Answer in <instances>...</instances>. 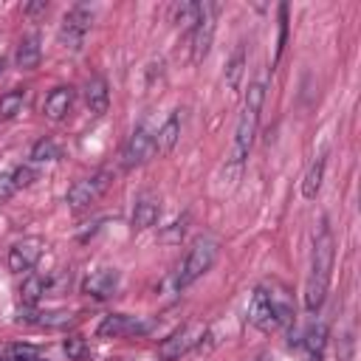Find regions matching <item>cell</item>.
I'll return each instance as SVG.
<instances>
[{
    "mask_svg": "<svg viewBox=\"0 0 361 361\" xmlns=\"http://www.w3.org/2000/svg\"><path fill=\"white\" fill-rule=\"evenodd\" d=\"M0 71H3V59H0Z\"/></svg>",
    "mask_w": 361,
    "mask_h": 361,
    "instance_id": "1f68e13d",
    "label": "cell"
},
{
    "mask_svg": "<svg viewBox=\"0 0 361 361\" xmlns=\"http://www.w3.org/2000/svg\"><path fill=\"white\" fill-rule=\"evenodd\" d=\"M118 282H121V274L116 268H96L82 279V293L104 302L118 290Z\"/></svg>",
    "mask_w": 361,
    "mask_h": 361,
    "instance_id": "7c38bea8",
    "label": "cell"
},
{
    "mask_svg": "<svg viewBox=\"0 0 361 361\" xmlns=\"http://www.w3.org/2000/svg\"><path fill=\"white\" fill-rule=\"evenodd\" d=\"M285 37H288V6H279V39H276V56L285 48Z\"/></svg>",
    "mask_w": 361,
    "mask_h": 361,
    "instance_id": "4316f807",
    "label": "cell"
},
{
    "mask_svg": "<svg viewBox=\"0 0 361 361\" xmlns=\"http://www.w3.org/2000/svg\"><path fill=\"white\" fill-rule=\"evenodd\" d=\"M152 330V322L141 319V316H127V313H110L102 319L99 324V336L102 338H127V336H147Z\"/></svg>",
    "mask_w": 361,
    "mask_h": 361,
    "instance_id": "52a82bcc",
    "label": "cell"
},
{
    "mask_svg": "<svg viewBox=\"0 0 361 361\" xmlns=\"http://www.w3.org/2000/svg\"><path fill=\"white\" fill-rule=\"evenodd\" d=\"M324 166H327V155H324V152L316 155V158L307 164V169H305V175H302V197H305V200H313V197L319 195L322 180H324Z\"/></svg>",
    "mask_w": 361,
    "mask_h": 361,
    "instance_id": "ac0fdd59",
    "label": "cell"
},
{
    "mask_svg": "<svg viewBox=\"0 0 361 361\" xmlns=\"http://www.w3.org/2000/svg\"><path fill=\"white\" fill-rule=\"evenodd\" d=\"M45 8H48V3H31V6H25L28 14H37V11H45Z\"/></svg>",
    "mask_w": 361,
    "mask_h": 361,
    "instance_id": "4dcf8cb0",
    "label": "cell"
},
{
    "mask_svg": "<svg viewBox=\"0 0 361 361\" xmlns=\"http://www.w3.org/2000/svg\"><path fill=\"white\" fill-rule=\"evenodd\" d=\"M90 25H93V11L87 8V6H73L65 17H62V28H59V42L65 45V48H71V51H79L82 48V42H85V37H87V31H90Z\"/></svg>",
    "mask_w": 361,
    "mask_h": 361,
    "instance_id": "5b68a950",
    "label": "cell"
},
{
    "mask_svg": "<svg viewBox=\"0 0 361 361\" xmlns=\"http://www.w3.org/2000/svg\"><path fill=\"white\" fill-rule=\"evenodd\" d=\"M248 324H254L257 330L262 333H271V330H279V319H276V310H274V302L265 290V285H257L254 293H251V302H248Z\"/></svg>",
    "mask_w": 361,
    "mask_h": 361,
    "instance_id": "30bf717a",
    "label": "cell"
},
{
    "mask_svg": "<svg viewBox=\"0 0 361 361\" xmlns=\"http://www.w3.org/2000/svg\"><path fill=\"white\" fill-rule=\"evenodd\" d=\"M217 254H220V243H217L214 237H206V234L197 237V240L189 245V251H186L180 268L175 271V290H183V288H189L192 282H197V279L214 265Z\"/></svg>",
    "mask_w": 361,
    "mask_h": 361,
    "instance_id": "3957f363",
    "label": "cell"
},
{
    "mask_svg": "<svg viewBox=\"0 0 361 361\" xmlns=\"http://www.w3.org/2000/svg\"><path fill=\"white\" fill-rule=\"evenodd\" d=\"M217 6L214 3H203V14L200 20L192 25V62H203L209 48H212V39H214V20H217Z\"/></svg>",
    "mask_w": 361,
    "mask_h": 361,
    "instance_id": "ba28073f",
    "label": "cell"
},
{
    "mask_svg": "<svg viewBox=\"0 0 361 361\" xmlns=\"http://www.w3.org/2000/svg\"><path fill=\"white\" fill-rule=\"evenodd\" d=\"M62 350L68 353V358L71 361H87L90 358V344H87V338H82V336H68L65 341H62Z\"/></svg>",
    "mask_w": 361,
    "mask_h": 361,
    "instance_id": "603a6c76",
    "label": "cell"
},
{
    "mask_svg": "<svg viewBox=\"0 0 361 361\" xmlns=\"http://www.w3.org/2000/svg\"><path fill=\"white\" fill-rule=\"evenodd\" d=\"M0 361H42V358H39V353H37L34 347H28V344H11V347H6V350L0 353Z\"/></svg>",
    "mask_w": 361,
    "mask_h": 361,
    "instance_id": "d4e9b609",
    "label": "cell"
},
{
    "mask_svg": "<svg viewBox=\"0 0 361 361\" xmlns=\"http://www.w3.org/2000/svg\"><path fill=\"white\" fill-rule=\"evenodd\" d=\"M243 71H245V51L237 48L234 56H231L228 65H226V87H228V90H237V87H240V82H243Z\"/></svg>",
    "mask_w": 361,
    "mask_h": 361,
    "instance_id": "44dd1931",
    "label": "cell"
},
{
    "mask_svg": "<svg viewBox=\"0 0 361 361\" xmlns=\"http://www.w3.org/2000/svg\"><path fill=\"white\" fill-rule=\"evenodd\" d=\"M11 178H14V186H17V189H25V186H31V183L37 180V172H34L28 164H23V166H14V169H11Z\"/></svg>",
    "mask_w": 361,
    "mask_h": 361,
    "instance_id": "484cf974",
    "label": "cell"
},
{
    "mask_svg": "<svg viewBox=\"0 0 361 361\" xmlns=\"http://www.w3.org/2000/svg\"><path fill=\"white\" fill-rule=\"evenodd\" d=\"M158 214H161V200H158V195L144 192V195H138L135 203H133V217H130V223H133L135 231H147V228H152V226L158 223Z\"/></svg>",
    "mask_w": 361,
    "mask_h": 361,
    "instance_id": "4fadbf2b",
    "label": "cell"
},
{
    "mask_svg": "<svg viewBox=\"0 0 361 361\" xmlns=\"http://www.w3.org/2000/svg\"><path fill=\"white\" fill-rule=\"evenodd\" d=\"M302 361H324V353H310V350H302Z\"/></svg>",
    "mask_w": 361,
    "mask_h": 361,
    "instance_id": "f546056e",
    "label": "cell"
},
{
    "mask_svg": "<svg viewBox=\"0 0 361 361\" xmlns=\"http://www.w3.org/2000/svg\"><path fill=\"white\" fill-rule=\"evenodd\" d=\"M178 141H180V113L175 110V113L166 116V121L155 133V152L158 155H169L178 147Z\"/></svg>",
    "mask_w": 361,
    "mask_h": 361,
    "instance_id": "9a60e30c",
    "label": "cell"
},
{
    "mask_svg": "<svg viewBox=\"0 0 361 361\" xmlns=\"http://www.w3.org/2000/svg\"><path fill=\"white\" fill-rule=\"evenodd\" d=\"M85 104L93 116H104L107 107H110V90H107V82L102 76H90L87 85H85Z\"/></svg>",
    "mask_w": 361,
    "mask_h": 361,
    "instance_id": "2e32d148",
    "label": "cell"
},
{
    "mask_svg": "<svg viewBox=\"0 0 361 361\" xmlns=\"http://www.w3.org/2000/svg\"><path fill=\"white\" fill-rule=\"evenodd\" d=\"M203 336H206V324H203V322L180 324L175 333H169V336L161 341L158 355H161L164 361H178V358H183L186 353H192V350L203 341Z\"/></svg>",
    "mask_w": 361,
    "mask_h": 361,
    "instance_id": "277c9868",
    "label": "cell"
},
{
    "mask_svg": "<svg viewBox=\"0 0 361 361\" xmlns=\"http://www.w3.org/2000/svg\"><path fill=\"white\" fill-rule=\"evenodd\" d=\"M152 152H155V135H152V130H149L147 124H138V127L133 130V135L127 138V144H124V152H121L124 166H127V169L141 166V164L149 161Z\"/></svg>",
    "mask_w": 361,
    "mask_h": 361,
    "instance_id": "8fae6325",
    "label": "cell"
},
{
    "mask_svg": "<svg viewBox=\"0 0 361 361\" xmlns=\"http://www.w3.org/2000/svg\"><path fill=\"white\" fill-rule=\"evenodd\" d=\"M39 56H42V45H39V34H25L17 45V54H14V62L20 71H34L39 65Z\"/></svg>",
    "mask_w": 361,
    "mask_h": 361,
    "instance_id": "e0dca14e",
    "label": "cell"
},
{
    "mask_svg": "<svg viewBox=\"0 0 361 361\" xmlns=\"http://www.w3.org/2000/svg\"><path fill=\"white\" fill-rule=\"evenodd\" d=\"M110 186V172H93V175H87V178H82V180H76L71 189H68V206L73 209V212H82V209H87L90 203H96L102 195H104V189Z\"/></svg>",
    "mask_w": 361,
    "mask_h": 361,
    "instance_id": "8992f818",
    "label": "cell"
},
{
    "mask_svg": "<svg viewBox=\"0 0 361 361\" xmlns=\"http://www.w3.org/2000/svg\"><path fill=\"white\" fill-rule=\"evenodd\" d=\"M14 192H17V186H14L11 169H8V172H0V200H8Z\"/></svg>",
    "mask_w": 361,
    "mask_h": 361,
    "instance_id": "83f0119b",
    "label": "cell"
},
{
    "mask_svg": "<svg viewBox=\"0 0 361 361\" xmlns=\"http://www.w3.org/2000/svg\"><path fill=\"white\" fill-rule=\"evenodd\" d=\"M338 344H341V347H338V361H353V336L347 333Z\"/></svg>",
    "mask_w": 361,
    "mask_h": 361,
    "instance_id": "f1b7e54d",
    "label": "cell"
},
{
    "mask_svg": "<svg viewBox=\"0 0 361 361\" xmlns=\"http://www.w3.org/2000/svg\"><path fill=\"white\" fill-rule=\"evenodd\" d=\"M23 107H25V90H23V87L6 90V93L0 96V121L14 118L17 113H23Z\"/></svg>",
    "mask_w": 361,
    "mask_h": 361,
    "instance_id": "ffe728a7",
    "label": "cell"
},
{
    "mask_svg": "<svg viewBox=\"0 0 361 361\" xmlns=\"http://www.w3.org/2000/svg\"><path fill=\"white\" fill-rule=\"evenodd\" d=\"M45 251V240L42 237H23L8 248V271L14 274H31L34 265L39 262Z\"/></svg>",
    "mask_w": 361,
    "mask_h": 361,
    "instance_id": "9c48e42d",
    "label": "cell"
},
{
    "mask_svg": "<svg viewBox=\"0 0 361 361\" xmlns=\"http://www.w3.org/2000/svg\"><path fill=\"white\" fill-rule=\"evenodd\" d=\"M71 107H73V87H65V85L54 87V90L45 96V102H42V113H45V118H51V121L68 118Z\"/></svg>",
    "mask_w": 361,
    "mask_h": 361,
    "instance_id": "5bb4252c",
    "label": "cell"
},
{
    "mask_svg": "<svg viewBox=\"0 0 361 361\" xmlns=\"http://www.w3.org/2000/svg\"><path fill=\"white\" fill-rule=\"evenodd\" d=\"M333 262H336V237L327 220H322L316 237H313V254H310V271L305 279V307L307 313H316L324 305L330 276H333Z\"/></svg>",
    "mask_w": 361,
    "mask_h": 361,
    "instance_id": "6da1fadb",
    "label": "cell"
},
{
    "mask_svg": "<svg viewBox=\"0 0 361 361\" xmlns=\"http://www.w3.org/2000/svg\"><path fill=\"white\" fill-rule=\"evenodd\" d=\"M48 288H51V279L45 276V274H25V279H23V285H20V299H23V305H28V307H34L45 293H48Z\"/></svg>",
    "mask_w": 361,
    "mask_h": 361,
    "instance_id": "d6986e66",
    "label": "cell"
},
{
    "mask_svg": "<svg viewBox=\"0 0 361 361\" xmlns=\"http://www.w3.org/2000/svg\"><path fill=\"white\" fill-rule=\"evenodd\" d=\"M262 102H265V85L262 82H251L248 85V93H245L243 113H240L237 127H234V144H231V155H228V166H226V175H228L231 183L240 178L243 164H245V158H248V152L254 147V135H257Z\"/></svg>",
    "mask_w": 361,
    "mask_h": 361,
    "instance_id": "7a4b0ae2",
    "label": "cell"
},
{
    "mask_svg": "<svg viewBox=\"0 0 361 361\" xmlns=\"http://www.w3.org/2000/svg\"><path fill=\"white\" fill-rule=\"evenodd\" d=\"M200 14H203V3H180V6H175V23L186 25L189 31L200 20Z\"/></svg>",
    "mask_w": 361,
    "mask_h": 361,
    "instance_id": "cb8c5ba5",
    "label": "cell"
},
{
    "mask_svg": "<svg viewBox=\"0 0 361 361\" xmlns=\"http://www.w3.org/2000/svg\"><path fill=\"white\" fill-rule=\"evenodd\" d=\"M31 161H37V164H42V161H56V158H62V149H59V144L54 141V138H39L34 147H31V155H28Z\"/></svg>",
    "mask_w": 361,
    "mask_h": 361,
    "instance_id": "7402d4cb",
    "label": "cell"
}]
</instances>
